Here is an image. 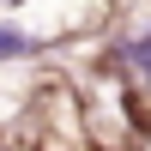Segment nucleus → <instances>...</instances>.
<instances>
[{"label":"nucleus","instance_id":"1","mask_svg":"<svg viewBox=\"0 0 151 151\" xmlns=\"http://www.w3.org/2000/svg\"><path fill=\"white\" fill-rule=\"evenodd\" d=\"M139 151H151V133H145V139H139Z\"/></svg>","mask_w":151,"mask_h":151}]
</instances>
